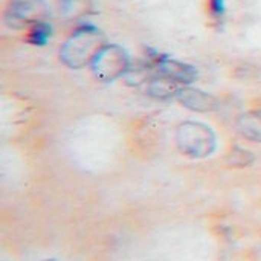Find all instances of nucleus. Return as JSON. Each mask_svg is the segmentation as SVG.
<instances>
[{
	"label": "nucleus",
	"instance_id": "nucleus-8",
	"mask_svg": "<svg viewBox=\"0 0 261 261\" xmlns=\"http://www.w3.org/2000/svg\"><path fill=\"white\" fill-rule=\"evenodd\" d=\"M177 83L171 81L167 76H162L158 73V76H151L147 81V93L156 99H168V98H176L177 90Z\"/></svg>",
	"mask_w": 261,
	"mask_h": 261
},
{
	"label": "nucleus",
	"instance_id": "nucleus-9",
	"mask_svg": "<svg viewBox=\"0 0 261 261\" xmlns=\"http://www.w3.org/2000/svg\"><path fill=\"white\" fill-rule=\"evenodd\" d=\"M58 9L64 18H80L90 12L92 0H58Z\"/></svg>",
	"mask_w": 261,
	"mask_h": 261
},
{
	"label": "nucleus",
	"instance_id": "nucleus-4",
	"mask_svg": "<svg viewBox=\"0 0 261 261\" xmlns=\"http://www.w3.org/2000/svg\"><path fill=\"white\" fill-rule=\"evenodd\" d=\"M49 17L46 0H9L3 11V21L11 29L29 28Z\"/></svg>",
	"mask_w": 261,
	"mask_h": 261
},
{
	"label": "nucleus",
	"instance_id": "nucleus-1",
	"mask_svg": "<svg viewBox=\"0 0 261 261\" xmlns=\"http://www.w3.org/2000/svg\"><path fill=\"white\" fill-rule=\"evenodd\" d=\"M104 46L101 32L90 24L81 26L72 32V35L63 43L60 49L61 61L72 67L80 69L92 63L96 52Z\"/></svg>",
	"mask_w": 261,
	"mask_h": 261
},
{
	"label": "nucleus",
	"instance_id": "nucleus-7",
	"mask_svg": "<svg viewBox=\"0 0 261 261\" xmlns=\"http://www.w3.org/2000/svg\"><path fill=\"white\" fill-rule=\"evenodd\" d=\"M239 132L252 142H261V110H249L237 119Z\"/></svg>",
	"mask_w": 261,
	"mask_h": 261
},
{
	"label": "nucleus",
	"instance_id": "nucleus-11",
	"mask_svg": "<svg viewBox=\"0 0 261 261\" xmlns=\"http://www.w3.org/2000/svg\"><path fill=\"white\" fill-rule=\"evenodd\" d=\"M255 162V154L239 145L232 147L225 158V164L231 168H245Z\"/></svg>",
	"mask_w": 261,
	"mask_h": 261
},
{
	"label": "nucleus",
	"instance_id": "nucleus-6",
	"mask_svg": "<svg viewBox=\"0 0 261 261\" xmlns=\"http://www.w3.org/2000/svg\"><path fill=\"white\" fill-rule=\"evenodd\" d=\"M176 99L184 107H187L188 110H193V112H197V113L214 112L220 104V101L214 95H211L208 92H203L200 89L190 87V86L180 87L177 90Z\"/></svg>",
	"mask_w": 261,
	"mask_h": 261
},
{
	"label": "nucleus",
	"instance_id": "nucleus-10",
	"mask_svg": "<svg viewBox=\"0 0 261 261\" xmlns=\"http://www.w3.org/2000/svg\"><path fill=\"white\" fill-rule=\"evenodd\" d=\"M50 37H52V26L46 20H43L28 28L26 41L32 46H44Z\"/></svg>",
	"mask_w": 261,
	"mask_h": 261
},
{
	"label": "nucleus",
	"instance_id": "nucleus-13",
	"mask_svg": "<svg viewBox=\"0 0 261 261\" xmlns=\"http://www.w3.org/2000/svg\"><path fill=\"white\" fill-rule=\"evenodd\" d=\"M41 261H57L55 258H46V260H41Z\"/></svg>",
	"mask_w": 261,
	"mask_h": 261
},
{
	"label": "nucleus",
	"instance_id": "nucleus-12",
	"mask_svg": "<svg viewBox=\"0 0 261 261\" xmlns=\"http://www.w3.org/2000/svg\"><path fill=\"white\" fill-rule=\"evenodd\" d=\"M206 8H208V12H210L211 18L222 20L223 15H225L226 3H225V0H206Z\"/></svg>",
	"mask_w": 261,
	"mask_h": 261
},
{
	"label": "nucleus",
	"instance_id": "nucleus-5",
	"mask_svg": "<svg viewBox=\"0 0 261 261\" xmlns=\"http://www.w3.org/2000/svg\"><path fill=\"white\" fill-rule=\"evenodd\" d=\"M154 66H156L159 75L167 76L177 84H191L199 76V72L194 66L184 63V61L168 58L167 55H156Z\"/></svg>",
	"mask_w": 261,
	"mask_h": 261
},
{
	"label": "nucleus",
	"instance_id": "nucleus-3",
	"mask_svg": "<svg viewBox=\"0 0 261 261\" xmlns=\"http://www.w3.org/2000/svg\"><path fill=\"white\" fill-rule=\"evenodd\" d=\"M90 67L96 80L109 83L130 70V57L118 44H104L93 57Z\"/></svg>",
	"mask_w": 261,
	"mask_h": 261
},
{
	"label": "nucleus",
	"instance_id": "nucleus-2",
	"mask_svg": "<svg viewBox=\"0 0 261 261\" xmlns=\"http://www.w3.org/2000/svg\"><path fill=\"white\" fill-rule=\"evenodd\" d=\"M176 144L182 154L191 159H205L216 151L217 136L206 124L185 121L176 128Z\"/></svg>",
	"mask_w": 261,
	"mask_h": 261
}]
</instances>
